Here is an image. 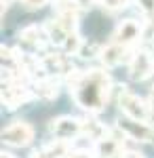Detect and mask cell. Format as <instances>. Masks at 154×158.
<instances>
[{
	"mask_svg": "<svg viewBox=\"0 0 154 158\" xmlns=\"http://www.w3.org/2000/svg\"><path fill=\"white\" fill-rule=\"evenodd\" d=\"M66 85L70 91L74 103L89 114H97L106 108L110 91H112V78L106 70H74L66 78Z\"/></svg>",
	"mask_w": 154,
	"mask_h": 158,
	"instance_id": "obj_1",
	"label": "cell"
},
{
	"mask_svg": "<svg viewBox=\"0 0 154 158\" xmlns=\"http://www.w3.org/2000/svg\"><path fill=\"white\" fill-rule=\"evenodd\" d=\"M143 36V25L137 19H125L116 25L114 32V42H120L125 47H133L135 42H139Z\"/></svg>",
	"mask_w": 154,
	"mask_h": 158,
	"instance_id": "obj_9",
	"label": "cell"
},
{
	"mask_svg": "<svg viewBox=\"0 0 154 158\" xmlns=\"http://www.w3.org/2000/svg\"><path fill=\"white\" fill-rule=\"evenodd\" d=\"M122 158H143L139 152H135V150H125V156Z\"/></svg>",
	"mask_w": 154,
	"mask_h": 158,
	"instance_id": "obj_24",
	"label": "cell"
},
{
	"mask_svg": "<svg viewBox=\"0 0 154 158\" xmlns=\"http://www.w3.org/2000/svg\"><path fill=\"white\" fill-rule=\"evenodd\" d=\"M129 53H131V47H125L120 42H112V44H108V47L101 49L99 59H101V63L106 68H116L122 61H131V57H127Z\"/></svg>",
	"mask_w": 154,
	"mask_h": 158,
	"instance_id": "obj_11",
	"label": "cell"
},
{
	"mask_svg": "<svg viewBox=\"0 0 154 158\" xmlns=\"http://www.w3.org/2000/svg\"><path fill=\"white\" fill-rule=\"evenodd\" d=\"M120 133L127 135V139L135 141V143H150L154 141V127L146 120H135V118H120L118 124H116Z\"/></svg>",
	"mask_w": 154,
	"mask_h": 158,
	"instance_id": "obj_4",
	"label": "cell"
},
{
	"mask_svg": "<svg viewBox=\"0 0 154 158\" xmlns=\"http://www.w3.org/2000/svg\"><path fill=\"white\" fill-rule=\"evenodd\" d=\"M152 89H154V74H152Z\"/></svg>",
	"mask_w": 154,
	"mask_h": 158,
	"instance_id": "obj_28",
	"label": "cell"
},
{
	"mask_svg": "<svg viewBox=\"0 0 154 158\" xmlns=\"http://www.w3.org/2000/svg\"><path fill=\"white\" fill-rule=\"evenodd\" d=\"M53 6L57 15H78L80 11L76 0H53Z\"/></svg>",
	"mask_w": 154,
	"mask_h": 158,
	"instance_id": "obj_18",
	"label": "cell"
},
{
	"mask_svg": "<svg viewBox=\"0 0 154 158\" xmlns=\"http://www.w3.org/2000/svg\"><path fill=\"white\" fill-rule=\"evenodd\" d=\"M118 108L125 116L129 118H135V120H146L150 122V114H152V108L148 101H143L139 95L131 93L127 86H122L118 93Z\"/></svg>",
	"mask_w": 154,
	"mask_h": 158,
	"instance_id": "obj_2",
	"label": "cell"
},
{
	"mask_svg": "<svg viewBox=\"0 0 154 158\" xmlns=\"http://www.w3.org/2000/svg\"><path fill=\"white\" fill-rule=\"evenodd\" d=\"M137 6L146 17H154V0H137Z\"/></svg>",
	"mask_w": 154,
	"mask_h": 158,
	"instance_id": "obj_20",
	"label": "cell"
},
{
	"mask_svg": "<svg viewBox=\"0 0 154 158\" xmlns=\"http://www.w3.org/2000/svg\"><path fill=\"white\" fill-rule=\"evenodd\" d=\"M83 44H84V40L83 36L78 34V32H72L70 36L66 38V42H63V53H68V55H78L80 53V49H83Z\"/></svg>",
	"mask_w": 154,
	"mask_h": 158,
	"instance_id": "obj_17",
	"label": "cell"
},
{
	"mask_svg": "<svg viewBox=\"0 0 154 158\" xmlns=\"http://www.w3.org/2000/svg\"><path fill=\"white\" fill-rule=\"evenodd\" d=\"M49 131L53 133V137H59L66 141H74L76 137L83 135V120L76 116H59L55 120H51Z\"/></svg>",
	"mask_w": 154,
	"mask_h": 158,
	"instance_id": "obj_7",
	"label": "cell"
},
{
	"mask_svg": "<svg viewBox=\"0 0 154 158\" xmlns=\"http://www.w3.org/2000/svg\"><path fill=\"white\" fill-rule=\"evenodd\" d=\"M70 150H72L70 141L55 137L53 141L45 143V146L40 148V150L32 152V156H30V158H63L66 154H68V152H70Z\"/></svg>",
	"mask_w": 154,
	"mask_h": 158,
	"instance_id": "obj_13",
	"label": "cell"
},
{
	"mask_svg": "<svg viewBox=\"0 0 154 158\" xmlns=\"http://www.w3.org/2000/svg\"><path fill=\"white\" fill-rule=\"evenodd\" d=\"M0 158H15V156H13L11 152H4V150H2V154H0Z\"/></svg>",
	"mask_w": 154,
	"mask_h": 158,
	"instance_id": "obj_27",
	"label": "cell"
},
{
	"mask_svg": "<svg viewBox=\"0 0 154 158\" xmlns=\"http://www.w3.org/2000/svg\"><path fill=\"white\" fill-rule=\"evenodd\" d=\"M45 30H47L49 42H51V44H55V47H63L66 38L72 34V32L63 23H61L57 17H55V19H49L47 23H45Z\"/></svg>",
	"mask_w": 154,
	"mask_h": 158,
	"instance_id": "obj_15",
	"label": "cell"
},
{
	"mask_svg": "<svg viewBox=\"0 0 154 158\" xmlns=\"http://www.w3.org/2000/svg\"><path fill=\"white\" fill-rule=\"evenodd\" d=\"M34 95L45 101H53L59 95V78L55 76H38L34 78Z\"/></svg>",
	"mask_w": 154,
	"mask_h": 158,
	"instance_id": "obj_12",
	"label": "cell"
},
{
	"mask_svg": "<svg viewBox=\"0 0 154 158\" xmlns=\"http://www.w3.org/2000/svg\"><path fill=\"white\" fill-rule=\"evenodd\" d=\"M45 40L49 42L45 25H34L32 23V25H25L24 30L19 32V42H21L24 47H40Z\"/></svg>",
	"mask_w": 154,
	"mask_h": 158,
	"instance_id": "obj_14",
	"label": "cell"
},
{
	"mask_svg": "<svg viewBox=\"0 0 154 158\" xmlns=\"http://www.w3.org/2000/svg\"><path fill=\"white\" fill-rule=\"evenodd\" d=\"M127 135L122 133V137H116V135H108L104 139H99L95 143V154L99 158H122L125 156V148H122V141H125Z\"/></svg>",
	"mask_w": 154,
	"mask_h": 158,
	"instance_id": "obj_10",
	"label": "cell"
},
{
	"mask_svg": "<svg viewBox=\"0 0 154 158\" xmlns=\"http://www.w3.org/2000/svg\"><path fill=\"white\" fill-rule=\"evenodd\" d=\"M32 97H34V93L21 80L2 82V106H6L9 110H17L19 106L28 103Z\"/></svg>",
	"mask_w": 154,
	"mask_h": 158,
	"instance_id": "obj_6",
	"label": "cell"
},
{
	"mask_svg": "<svg viewBox=\"0 0 154 158\" xmlns=\"http://www.w3.org/2000/svg\"><path fill=\"white\" fill-rule=\"evenodd\" d=\"M0 137H2V143H6V146L24 148L28 143H32V139H34V127L25 120H15L9 127L2 129Z\"/></svg>",
	"mask_w": 154,
	"mask_h": 158,
	"instance_id": "obj_5",
	"label": "cell"
},
{
	"mask_svg": "<svg viewBox=\"0 0 154 158\" xmlns=\"http://www.w3.org/2000/svg\"><path fill=\"white\" fill-rule=\"evenodd\" d=\"M63 158H93V156H91V152H89V150H80V148H78V150H74V148H72Z\"/></svg>",
	"mask_w": 154,
	"mask_h": 158,
	"instance_id": "obj_21",
	"label": "cell"
},
{
	"mask_svg": "<svg viewBox=\"0 0 154 158\" xmlns=\"http://www.w3.org/2000/svg\"><path fill=\"white\" fill-rule=\"evenodd\" d=\"M110 133H112V131L108 129L104 122L95 120V118H87V120H83V137L89 139V141H93V143H97L99 139L108 137Z\"/></svg>",
	"mask_w": 154,
	"mask_h": 158,
	"instance_id": "obj_16",
	"label": "cell"
},
{
	"mask_svg": "<svg viewBox=\"0 0 154 158\" xmlns=\"http://www.w3.org/2000/svg\"><path fill=\"white\" fill-rule=\"evenodd\" d=\"M99 4L104 9H110V11H118V9H125L129 4V0H99Z\"/></svg>",
	"mask_w": 154,
	"mask_h": 158,
	"instance_id": "obj_19",
	"label": "cell"
},
{
	"mask_svg": "<svg viewBox=\"0 0 154 158\" xmlns=\"http://www.w3.org/2000/svg\"><path fill=\"white\" fill-rule=\"evenodd\" d=\"M154 74V55L148 49H139L133 53L129 61V76L131 80H146Z\"/></svg>",
	"mask_w": 154,
	"mask_h": 158,
	"instance_id": "obj_8",
	"label": "cell"
},
{
	"mask_svg": "<svg viewBox=\"0 0 154 158\" xmlns=\"http://www.w3.org/2000/svg\"><path fill=\"white\" fill-rule=\"evenodd\" d=\"M21 2H24L25 6H30V9H42L49 0H21Z\"/></svg>",
	"mask_w": 154,
	"mask_h": 158,
	"instance_id": "obj_22",
	"label": "cell"
},
{
	"mask_svg": "<svg viewBox=\"0 0 154 158\" xmlns=\"http://www.w3.org/2000/svg\"><path fill=\"white\" fill-rule=\"evenodd\" d=\"M74 70L76 68L72 63V55H68V53H47V55H40V72L45 76L68 78Z\"/></svg>",
	"mask_w": 154,
	"mask_h": 158,
	"instance_id": "obj_3",
	"label": "cell"
},
{
	"mask_svg": "<svg viewBox=\"0 0 154 158\" xmlns=\"http://www.w3.org/2000/svg\"><path fill=\"white\" fill-rule=\"evenodd\" d=\"M0 2H2V15H4V11L9 9V4H11L13 0H0Z\"/></svg>",
	"mask_w": 154,
	"mask_h": 158,
	"instance_id": "obj_26",
	"label": "cell"
},
{
	"mask_svg": "<svg viewBox=\"0 0 154 158\" xmlns=\"http://www.w3.org/2000/svg\"><path fill=\"white\" fill-rule=\"evenodd\" d=\"M76 2H78V6H80V9H89V6L97 4L99 0H76Z\"/></svg>",
	"mask_w": 154,
	"mask_h": 158,
	"instance_id": "obj_23",
	"label": "cell"
},
{
	"mask_svg": "<svg viewBox=\"0 0 154 158\" xmlns=\"http://www.w3.org/2000/svg\"><path fill=\"white\" fill-rule=\"evenodd\" d=\"M148 103H150V108H152V114H154V89H152V93H150V97H148Z\"/></svg>",
	"mask_w": 154,
	"mask_h": 158,
	"instance_id": "obj_25",
	"label": "cell"
}]
</instances>
